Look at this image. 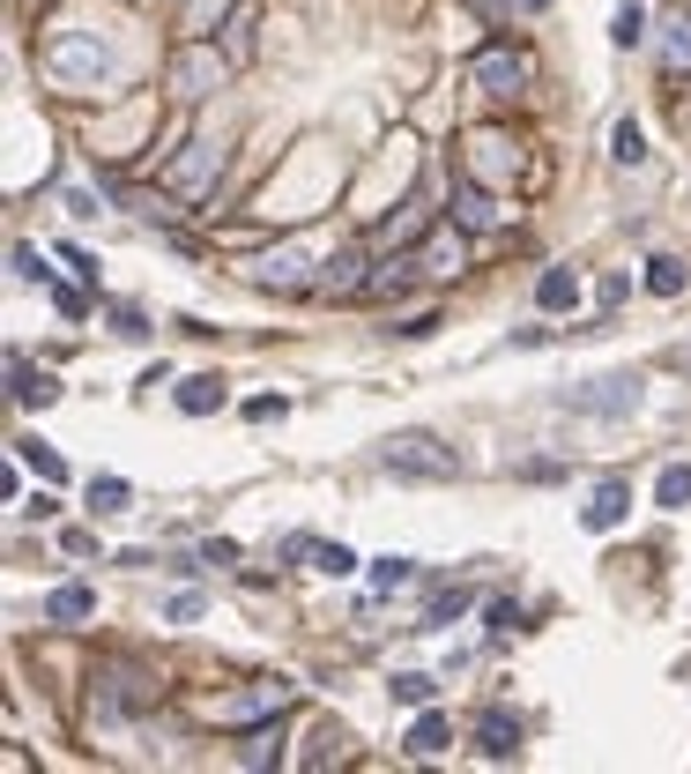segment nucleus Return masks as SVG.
I'll use <instances>...</instances> for the list:
<instances>
[{"instance_id":"nucleus-1","label":"nucleus","mask_w":691,"mask_h":774,"mask_svg":"<svg viewBox=\"0 0 691 774\" xmlns=\"http://www.w3.org/2000/svg\"><path fill=\"white\" fill-rule=\"evenodd\" d=\"M313 268H327V231H298V239H276L268 254L245 261V276L260 283V291H313L320 276Z\"/></svg>"},{"instance_id":"nucleus-2","label":"nucleus","mask_w":691,"mask_h":774,"mask_svg":"<svg viewBox=\"0 0 691 774\" xmlns=\"http://www.w3.org/2000/svg\"><path fill=\"white\" fill-rule=\"evenodd\" d=\"M379 470L409 476V484H453V476H461V455H453L439 432H395V439L379 447Z\"/></svg>"},{"instance_id":"nucleus-3","label":"nucleus","mask_w":691,"mask_h":774,"mask_svg":"<svg viewBox=\"0 0 691 774\" xmlns=\"http://www.w3.org/2000/svg\"><path fill=\"white\" fill-rule=\"evenodd\" d=\"M231 52H216L208 38H186L179 45V60H171V89H179V105H202V97H216V89L231 83Z\"/></svg>"},{"instance_id":"nucleus-4","label":"nucleus","mask_w":691,"mask_h":774,"mask_svg":"<svg viewBox=\"0 0 691 774\" xmlns=\"http://www.w3.org/2000/svg\"><path fill=\"white\" fill-rule=\"evenodd\" d=\"M45 68H52L68 89H97V83H112V68H120V60H112L97 38H75V31H68V38L45 45Z\"/></svg>"},{"instance_id":"nucleus-5","label":"nucleus","mask_w":691,"mask_h":774,"mask_svg":"<svg viewBox=\"0 0 691 774\" xmlns=\"http://www.w3.org/2000/svg\"><path fill=\"white\" fill-rule=\"evenodd\" d=\"M290 700H298L290 678H260V686H245V692H216V700H202V715H208V723H268V715H283Z\"/></svg>"},{"instance_id":"nucleus-6","label":"nucleus","mask_w":691,"mask_h":774,"mask_svg":"<svg viewBox=\"0 0 691 774\" xmlns=\"http://www.w3.org/2000/svg\"><path fill=\"white\" fill-rule=\"evenodd\" d=\"M640 373H603V380H580L558 395V410H580V418H632L640 410Z\"/></svg>"},{"instance_id":"nucleus-7","label":"nucleus","mask_w":691,"mask_h":774,"mask_svg":"<svg viewBox=\"0 0 691 774\" xmlns=\"http://www.w3.org/2000/svg\"><path fill=\"white\" fill-rule=\"evenodd\" d=\"M216 172H223V142H216V134H194V142L163 165V186H171L179 202H202L208 186H216Z\"/></svg>"},{"instance_id":"nucleus-8","label":"nucleus","mask_w":691,"mask_h":774,"mask_svg":"<svg viewBox=\"0 0 691 774\" xmlns=\"http://www.w3.org/2000/svg\"><path fill=\"white\" fill-rule=\"evenodd\" d=\"M97 708L142 715V708H157V678H142L134 663H105V670H97Z\"/></svg>"},{"instance_id":"nucleus-9","label":"nucleus","mask_w":691,"mask_h":774,"mask_svg":"<svg viewBox=\"0 0 691 774\" xmlns=\"http://www.w3.org/2000/svg\"><path fill=\"white\" fill-rule=\"evenodd\" d=\"M469 172L484 179V186H506V179L521 172V142L513 134H469Z\"/></svg>"},{"instance_id":"nucleus-10","label":"nucleus","mask_w":691,"mask_h":774,"mask_svg":"<svg viewBox=\"0 0 691 774\" xmlns=\"http://www.w3.org/2000/svg\"><path fill=\"white\" fill-rule=\"evenodd\" d=\"M416 268H424V276H461V268H469V223H439V231H424Z\"/></svg>"},{"instance_id":"nucleus-11","label":"nucleus","mask_w":691,"mask_h":774,"mask_svg":"<svg viewBox=\"0 0 691 774\" xmlns=\"http://www.w3.org/2000/svg\"><path fill=\"white\" fill-rule=\"evenodd\" d=\"M365 276H372V261H365V246H335L327 254V268H320V299H365Z\"/></svg>"},{"instance_id":"nucleus-12","label":"nucleus","mask_w":691,"mask_h":774,"mask_svg":"<svg viewBox=\"0 0 691 774\" xmlns=\"http://www.w3.org/2000/svg\"><path fill=\"white\" fill-rule=\"evenodd\" d=\"M476 89L484 97H521V83H529V68H521V52H506V45H490V52H476Z\"/></svg>"},{"instance_id":"nucleus-13","label":"nucleus","mask_w":691,"mask_h":774,"mask_svg":"<svg viewBox=\"0 0 691 774\" xmlns=\"http://www.w3.org/2000/svg\"><path fill=\"white\" fill-rule=\"evenodd\" d=\"M453 223H469V231H498V223H506L498 194H490L476 172H461V186H453Z\"/></svg>"},{"instance_id":"nucleus-14","label":"nucleus","mask_w":691,"mask_h":774,"mask_svg":"<svg viewBox=\"0 0 691 774\" xmlns=\"http://www.w3.org/2000/svg\"><path fill=\"white\" fill-rule=\"evenodd\" d=\"M625 515H632V484H625V476H603V484H595V499L580 507V521H587L595 536H610Z\"/></svg>"},{"instance_id":"nucleus-15","label":"nucleus","mask_w":691,"mask_h":774,"mask_svg":"<svg viewBox=\"0 0 691 774\" xmlns=\"http://www.w3.org/2000/svg\"><path fill=\"white\" fill-rule=\"evenodd\" d=\"M476 752H484V760H521V715L484 708V715H476Z\"/></svg>"},{"instance_id":"nucleus-16","label":"nucleus","mask_w":691,"mask_h":774,"mask_svg":"<svg viewBox=\"0 0 691 774\" xmlns=\"http://www.w3.org/2000/svg\"><path fill=\"white\" fill-rule=\"evenodd\" d=\"M447 745H453V723L439 715V708H424V715L409 723V737H402V752H409V760H439Z\"/></svg>"},{"instance_id":"nucleus-17","label":"nucleus","mask_w":691,"mask_h":774,"mask_svg":"<svg viewBox=\"0 0 691 774\" xmlns=\"http://www.w3.org/2000/svg\"><path fill=\"white\" fill-rule=\"evenodd\" d=\"M8 395H15L23 410H45V402H60V380H52V373H31V365L8 350Z\"/></svg>"},{"instance_id":"nucleus-18","label":"nucleus","mask_w":691,"mask_h":774,"mask_svg":"<svg viewBox=\"0 0 691 774\" xmlns=\"http://www.w3.org/2000/svg\"><path fill=\"white\" fill-rule=\"evenodd\" d=\"M89 610H97V589H82V581H60V589L45 596V618H52V626H82Z\"/></svg>"},{"instance_id":"nucleus-19","label":"nucleus","mask_w":691,"mask_h":774,"mask_svg":"<svg viewBox=\"0 0 691 774\" xmlns=\"http://www.w3.org/2000/svg\"><path fill=\"white\" fill-rule=\"evenodd\" d=\"M416 276H424V268H416V254H402V261H379V268L365 276V299H402V291L416 283Z\"/></svg>"},{"instance_id":"nucleus-20","label":"nucleus","mask_w":691,"mask_h":774,"mask_svg":"<svg viewBox=\"0 0 691 774\" xmlns=\"http://www.w3.org/2000/svg\"><path fill=\"white\" fill-rule=\"evenodd\" d=\"M535 305H543V313L580 305V276H572V268H543V276H535Z\"/></svg>"},{"instance_id":"nucleus-21","label":"nucleus","mask_w":691,"mask_h":774,"mask_svg":"<svg viewBox=\"0 0 691 774\" xmlns=\"http://www.w3.org/2000/svg\"><path fill=\"white\" fill-rule=\"evenodd\" d=\"M179 410H186V418L223 410V373H194V380H179Z\"/></svg>"},{"instance_id":"nucleus-22","label":"nucleus","mask_w":691,"mask_h":774,"mask_svg":"<svg viewBox=\"0 0 691 774\" xmlns=\"http://www.w3.org/2000/svg\"><path fill=\"white\" fill-rule=\"evenodd\" d=\"M231 15H239L231 0H186V8H179V38H208V31L231 23Z\"/></svg>"},{"instance_id":"nucleus-23","label":"nucleus","mask_w":691,"mask_h":774,"mask_svg":"<svg viewBox=\"0 0 691 774\" xmlns=\"http://www.w3.org/2000/svg\"><path fill=\"white\" fill-rule=\"evenodd\" d=\"M654 507H669V515L691 507V462H669V470L654 476Z\"/></svg>"},{"instance_id":"nucleus-24","label":"nucleus","mask_w":691,"mask_h":774,"mask_svg":"<svg viewBox=\"0 0 691 774\" xmlns=\"http://www.w3.org/2000/svg\"><path fill=\"white\" fill-rule=\"evenodd\" d=\"M15 455L38 470V484H68V462H60V447H45V439H15Z\"/></svg>"},{"instance_id":"nucleus-25","label":"nucleus","mask_w":691,"mask_h":774,"mask_svg":"<svg viewBox=\"0 0 691 774\" xmlns=\"http://www.w3.org/2000/svg\"><path fill=\"white\" fill-rule=\"evenodd\" d=\"M89 507H97V515H126V507H134V484H126V476H89Z\"/></svg>"},{"instance_id":"nucleus-26","label":"nucleus","mask_w":691,"mask_h":774,"mask_svg":"<svg viewBox=\"0 0 691 774\" xmlns=\"http://www.w3.org/2000/svg\"><path fill=\"white\" fill-rule=\"evenodd\" d=\"M409 581H416V559H395V552L372 559V596H395V589H409Z\"/></svg>"},{"instance_id":"nucleus-27","label":"nucleus","mask_w":691,"mask_h":774,"mask_svg":"<svg viewBox=\"0 0 691 774\" xmlns=\"http://www.w3.org/2000/svg\"><path fill=\"white\" fill-rule=\"evenodd\" d=\"M647 291H654V299H684V261L654 254L647 261Z\"/></svg>"},{"instance_id":"nucleus-28","label":"nucleus","mask_w":691,"mask_h":774,"mask_svg":"<svg viewBox=\"0 0 691 774\" xmlns=\"http://www.w3.org/2000/svg\"><path fill=\"white\" fill-rule=\"evenodd\" d=\"M610 157L617 165H647V134H640V120H617L610 128Z\"/></svg>"},{"instance_id":"nucleus-29","label":"nucleus","mask_w":691,"mask_h":774,"mask_svg":"<svg viewBox=\"0 0 691 774\" xmlns=\"http://www.w3.org/2000/svg\"><path fill=\"white\" fill-rule=\"evenodd\" d=\"M461 610H469V589H439V596H432V610H424V626H416V633H439V626H453Z\"/></svg>"},{"instance_id":"nucleus-30","label":"nucleus","mask_w":691,"mask_h":774,"mask_svg":"<svg viewBox=\"0 0 691 774\" xmlns=\"http://www.w3.org/2000/svg\"><path fill=\"white\" fill-rule=\"evenodd\" d=\"M395 700H402V708H432V692H439V678H424V670H395Z\"/></svg>"},{"instance_id":"nucleus-31","label":"nucleus","mask_w":691,"mask_h":774,"mask_svg":"<svg viewBox=\"0 0 691 774\" xmlns=\"http://www.w3.org/2000/svg\"><path fill=\"white\" fill-rule=\"evenodd\" d=\"M610 38L617 45H640V38H647V8H640V0H625V8L610 15Z\"/></svg>"},{"instance_id":"nucleus-32","label":"nucleus","mask_w":691,"mask_h":774,"mask_svg":"<svg viewBox=\"0 0 691 774\" xmlns=\"http://www.w3.org/2000/svg\"><path fill=\"white\" fill-rule=\"evenodd\" d=\"M662 60H669V75H684V68H691V15L662 38Z\"/></svg>"},{"instance_id":"nucleus-33","label":"nucleus","mask_w":691,"mask_h":774,"mask_svg":"<svg viewBox=\"0 0 691 774\" xmlns=\"http://www.w3.org/2000/svg\"><path fill=\"white\" fill-rule=\"evenodd\" d=\"M313 566H320V573H357V552H350V544H320Z\"/></svg>"},{"instance_id":"nucleus-34","label":"nucleus","mask_w":691,"mask_h":774,"mask_svg":"<svg viewBox=\"0 0 691 774\" xmlns=\"http://www.w3.org/2000/svg\"><path fill=\"white\" fill-rule=\"evenodd\" d=\"M335 752H342V730H335V723H320V730H313V752H305V767H327Z\"/></svg>"},{"instance_id":"nucleus-35","label":"nucleus","mask_w":691,"mask_h":774,"mask_svg":"<svg viewBox=\"0 0 691 774\" xmlns=\"http://www.w3.org/2000/svg\"><path fill=\"white\" fill-rule=\"evenodd\" d=\"M15 276H23V283H52V268H45L38 246H15Z\"/></svg>"},{"instance_id":"nucleus-36","label":"nucleus","mask_w":691,"mask_h":774,"mask_svg":"<svg viewBox=\"0 0 691 774\" xmlns=\"http://www.w3.org/2000/svg\"><path fill=\"white\" fill-rule=\"evenodd\" d=\"M231 60H253V15H231Z\"/></svg>"},{"instance_id":"nucleus-37","label":"nucleus","mask_w":691,"mask_h":774,"mask_svg":"<svg viewBox=\"0 0 691 774\" xmlns=\"http://www.w3.org/2000/svg\"><path fill=\"white\" fill-rule=\"evenodd\" d=\"M432 328H439V313H409V321H395V336H402V343H424Z\"/></svg>"},{"instance_id":"nucleus-38","label":"nucleus","mask_w":691,"mask_h":774,"mask_svg":"<svg viewBox=\"0 0 691 774\" xmlns=\"http://www.w3.org/2000/svg\"><path fill=\"white\" fill-rule=\"evenodd\" d=\"M112 336H126V343H142V336H149V321H142L134 305H120V313H112Z\"/></svg>"},{"instance_id":"nucleus-39","label":"nucleus","mask_w":691,"mask_h":774,"mask_svg":"<svg viewBox=\"0 0 691 774\" xmlns=\"http://www.w3.org/2000/svg\"><path fill=\"white\" fill-rule=\"evenodd\" d=\"M239 760L245 767H268V760H276V730H253V745H245Z\"/></svg>"},{"instance_id":"nucleus-40","label":"nucleus","mask_w":691,"mask_h":774,"mask_svg":"<svg viewBox=\"0 0 691 774\" xmlns=\"http://www.w3.org/2000/svg\"><path fill=\"white\" fill-rule=\"evenodd\" d=\"M202 566H239V544H231V536H208V544H202Z\"/></svg>"},{"instance_id":"nucleus-41","label":"nucleus","mask_w":691,"mask_h":774,"mask_svg":"<svg viewBox=\"0 0 691 774\" xmlns=\"http://www.w3.org/2000/svg\"><path fill=\"white\" fill-rule=\"evenodd\" d=\"M290 402L283 395H253V402H245V418H253V425H268V418H283Z\"/></svg>"},{"instance_id":"nucleus-42","label":"nucleus","mask_w":691,"mask_h":774,"mask_svg":"<svg viewBox=\"0 0 691 774\" xmlns=\"http://www.w3.org/2000/svg\"><path fill=\"white\" fill-rule=\"evenodd\" d=\"M52 305H60V313H68V321H82V313H89V299H82L75 283H52Z\"/></svg>"},{"instance_id":"nucleus-43","label":"nucleus","mask_w":691,"mask_h":774,"mask_svg":"<svg viewBox=\"0 0 691 774\" xmlns=\"http://www.w3.org/2000/svg\"><path fill=\"white\" fill-rule=\"evenodd\" d=\"M484 618H490V633H513V626H521V603H506V596H498V603L484 610Z\"/></svg>"},{"instance_id":"nucleus-44","label":"nucleus","mask_w":691,"mask_h":774,"mask_svg":"<svg viewBox=\"0 0 691 774\" xmlns=\"http://www.w3.org/2000/svg\"><path fill=\"white\" fill-rule=\"evenodd\" d=\"M163 618H171V626H186V618H202V596H194V589H186V596H171V603H163Z\"/></svg>"},{"instance_id":"nucleus-45","label":"nucleus","mask_w":691,"mask_h":774,"mask_svg":"<svg viewBox=\"0 0 691 774\" xmlns=\"http://www.w3.org/2000/svg\"><path fill=\"white\" fill-rule=\"evenodd\" d=\"M60 552H68V559H89V552H97V536H89V529H68V536H60Z\"/></svg>"},{"instance_id":"nucleus-46","label":"nucleus","mask_w":691,"mask_h":774,"mask_svg":"<svg viewBox=\"0 0 691 774\" xmlns=\"http://www.w3.org/2000/svg\"><path fill=\"white\" fill-rule=\"evenodd\" d=\"M521 8H529V15H543V8H550V0H521Z\"/></svg>"},{"instance_id":"nucleus-47","label":"nucleus","mask_w":691,"mask_h":774,"mask_svg":"<svg viewBox=\"0 0 691 774\" xmlns=\"http://www.w3.org/2000/svg\"><path fill=\"white\" fill-rule=\"evenodd\" d=\"M684 373H691V350H684Z\"/></svg>"}]
</instances>
